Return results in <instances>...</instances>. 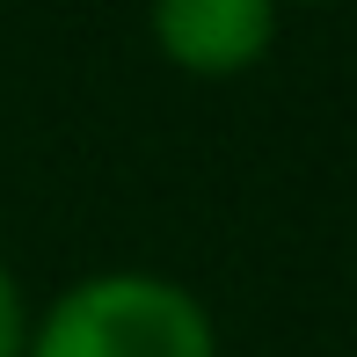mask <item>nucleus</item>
Wrapping results in <instances>:
<instances>
[{
  "label": "nucleus",
  "instance_id": "nucleus-1",
  "mask_svg": "<svg viewBox=\"0 0 357 357\" xmlns=\"http://www.w3.org/2000/svg\"><path fill=\"white\" fill-rule=\"evenodd\" d=\"M22 357H219V321L160 270H95L29 321Z\"/></svg>",
  "mask_w": 357,
  "mask_h": 357
},
{
  "label": "nucleus",
  "instance_id": "nucleus-2",
  "mask_svg": "<svg viewBox=\"0 0 357 357\" xmlns=\"http://www.w3.org/2000/svg\"><path fill=\"white\" fill-rule=\"evenodd\" d=\"M146 37L190 80H234L278 44V0H146Z\"/></svg>",
  "mask_w": 357,
  "mask_h": 357
},
{
  "label": "nucleus",
  "instance_id": "nucleus-3",
  "mask_svg": "<svg viewBox=\"0 0 357 357\" xmlns=\"http://www.w3.org/2000/svg\"><path fill=\"white\" fill-rule=\"evenodd\" d=\"M22 350H29V306H22L15 270L0 263V357H22Z\"/></svg>",
  "mask_w": 357,
  "mask_h": 357
},
{
  "label": "nucleus",
  "instance_id": "nucleus-4",
  "mask_svg": "<svg viewBox=\"0 0 357 357\" xmlns=\"http://www.w3.org/2000/svg\"><path fill=\"white\" fill-rule=\"evenodd\" d=\"M278 8H343V0H278Z\"/></svg>",
  "mask_w": 357,
  "mask_h": 357
}]
</instances>
